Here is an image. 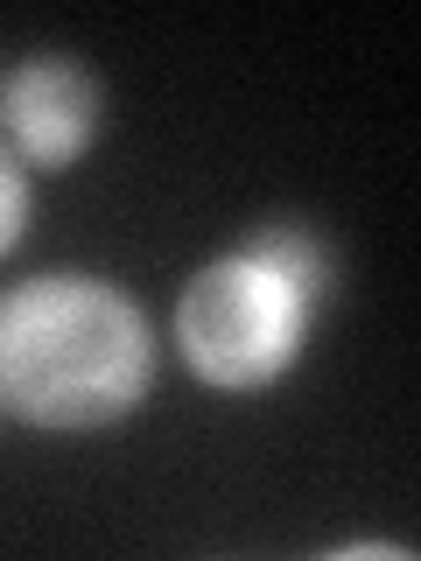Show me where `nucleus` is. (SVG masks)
Masks as SVG:
<instances>
[{
    "label": "nucleus",
    "instance_id": "20e7f679",
    "mask_svg": "<svg viewBox=\"0 0 421 561\" xmlns=\"http://www.w3.org/2000/svg\"><path fill=\"white\" fill-rule=\"evenodd\" d=\"M246 253L268 260L274 274H288L316 309H330V295H338V253H330L309 225H288V218H281V225H260V232L246 239Z\"/></svg>",
    "mask_w": 421,
    "mask_h": 561
},
{
    "label": "nucleus",
    "instance_id": "f257e3e1",
    "mask_svg": "<svg viewBox=\"0 0 421 561\" xmlns=\"http://www.w3.org/2000/svg\"><path fill=\"white\" fill-rule=\"evenodd\" d=\"M155 379V337L120 288L43 274L0 295V414L29 428H105Z\"/></svg>",
    "mask_w": 421,
    "mask_h": 561
},
{
    "label": "nucleus",
    "instance_id": "7ed1b4c3",
    "mask_svg": "<svg viewBox=\"0 0 421 561\" xmlns=\"http://www.w3.org/2000/svg\"><path fill=\"white\" fill-rule=\"evenodd\" d=\"M99 119H105V92L70 57H29L0 84V134H8L14 162L29 169H70L99 140Z\"/></svg>",
    "mask_w": 421,
    "mask_h": 561
},
{
    "label": "nucleus",
    "instance_id": "f03ea898",
    "mask_svg": "<svg viewBox=\"0 0 421 561\" xmlns=\"http://www.w3.org/2000/svg\"><path fill=\"white\" fill-rule=\"evenodd\" d=\"M316 309L288 274H274L268 260L239 253L210 260V267L183 288L175 302V351L204 386L218 393H260L303 358V337Z\"/></svg>",
    "mask_w": 421,
    "mask_h": 561
},
{
    "label": "nucleus",
    "instance_id": "39448f33",
    "mask_svg": "<svg viewBox=\"0 0 421 561\" xmlns=\"http://www.w3.org/2000/svg\"><path fill=\"white\" fill-rule=\"evenodd\" d=\"M22 225H29V175L14 162V148H0V253H14Z\"/></svg>",
    "mask_w": 421,
    "mask_h": 561
}]
</instances>
